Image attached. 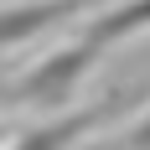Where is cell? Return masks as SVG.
Here are the masks:
<instances>
[{"mask_svg": "<svg viewBox=\"0 0 150 150\" xmlns=\"http://www.w3.org/2000/svg\"><path fill=\"white\" fill-rule=\"evenodd\" d=\"M93 62H98V47L88 36L57 47L52 57L26 67V78L16 83V104L21 109H67L78 98V88H83V78L93 73Z\"/></svg>", "mask_w": 150, "mask_h": 150, "instance_id": "1", "label": "cell"}, {"mask_svg": "<svg viewBox=\"0 0 150 150\" xmlns=\"http://www.w3.org/2000/svg\"><path fill=\"white\" fill-rule=\"evenodd\" d=\"M78 11H93V0H16V5H5L0 11V52L31 42L36 31L57 26V21H67Z\"/></svg>", "mask_w": 150, "mask_h": 150, "instance_id": "2", "label": "cell"}, {"mask_svg": "<svg viewBox=\"0 0 150 150\" xmlns=\"http://www.w3.org/2000/svg\"><path fill=\"white\" fill-rule=\"evenodd\" d=\"M135 31H150V0H119V5L98 11L83 36L93 47H109V42H119V36H135Z\"/></svg>", "mask_w": 150, "mask_h": 150, "instance_id": "3", "label": "cell"}, {"mask_svg": "<svg viewBox=\"0 0 150 150\" xmlns=\"http://www.w3.org/2000/svg\"><path fill=\"white\" fill-rule=\"evenodd\" d=\"M114 104H104V109H88V114H62V119H52V124H42V129H31V135H21L11 150H67L78 135H88L93 124L104 119Z\"/></svg>", "mask_w": 150, "mask_h": 150, "instance_id": "4", "label": "cell"}, {"mask_svg": "<svg viewBox=\"0 0 150 150\" xmlns=\"http://www.w3.org/2000/svg\"><path fill=\"white\" fill-rule=\"evenodd\" d=\"M129 150H150V114L135 124V129H129Z\"/></svg>", "mask_w": 150, "mask_h": 150, "instance_id": "5", "label": "cell"}, {"mask_svg": "<svg viewBox=\"0 0 150 150\" xmlns=\"http://www.w3.org/2000/svg\"><path fill=\"white\" fill-rule=\"evenodd\" d=\"M0 140H5V129H0Z\"/></svg>", "mask_w": 150, "mask_h": 150, "instance_id": "6", "label": "cell"}]
</instances>
